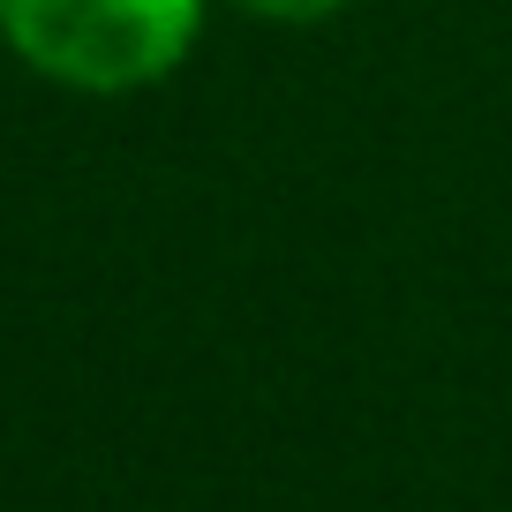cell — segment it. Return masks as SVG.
Returning a JSON list of instances; mask_svg holds the SVG:
<instances>
[{
    "instance_id": "cell-1",
    "label": "cell",
    "mask_w": 512,
    "mask_h": 512,
    "mask_svg": "<svg viewBox=\"0 0 512 512\" xmlns=\"http://www.w3.org/2000/svg\"><path fill=\"white\" fill-rule=\"evenodd\" d=\"M204 0H0V38L61 91H151L189 61Z\"/></svg>"
},
{
    "instance_id": "cell-2",
    "label": "cell",
    "mask_w": 512,
    "mask_h": 512,
    "mask_svg": "<svg viewBox=\"0 0 512 512\" xmlns=\"http://www.w3.org/2000/svg\"><path fill=\"white\" fill-rule=\"evenodd\" d=\"M234 8L256 23H332L347 0H234Z\"/></svg>"
}]
</instances>
